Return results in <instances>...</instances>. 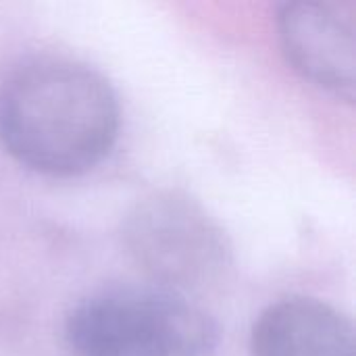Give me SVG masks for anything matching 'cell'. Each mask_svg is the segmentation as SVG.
Here are the masks:
<instances>
[{
    "label": "cell",
    "mask_w": 356,
    "mask_h": 356,
    "mask_svg": "<svg viewBox=\"0 0 356 356\" xmlns=\"http://www.w3.org/2000/svg\"><path fill=\"white\" fill-rule=\"evenodd\" d=\"M119 125L113 86L71 58L27 60L0 88V142L19 165L42 175L92 171L113 150Z\"/></svg>",
    "instance_id": "obj_1"
},
{
    "label": "cell",
    "mask_w": 356,
    "mask_h": 356,
    "mask_svg": "<svg viewBox=\"0 0 356 356\" xmlns=\"http://www.w3.org/2000/svg\"><path fill=\"white\" fill-rule=\"evenodd\" d=\"M65 340L77 356H215L219 327L184 294L108 286L71 307Z\"/></svg>",
    "instance_id": "obj_2"
},
{
    "label": "cell",
    "mask_w": 356,
    "mask_h": 356,
    "mask_svg": "<svg viewBox=\"0 0 356 356\" xmlns=\"http://www.w3.org/2000/svg\"><path fill=\"white\" fill-rule=\"evenodd\" d=\"M121 242L152 286L184 296L219 284L234 265L221 223L181 190H159L138 200L121 223Z\"/></svg>",
    "instance_id": "obj_3"
},
{
    "label": "cell",
    "mask_w": 356,
    "mask_h": 356,
    "mask_svg": "<svg viewBox=\"0 0 356 356\" xmlns=\"http://www.w3.org/2000/svg\"><path fill=\"white\" fill-rule=\"evenodd\" d=\"M277 38L288 63L313 86L355 100L356 6L338 0L286 2L277 10Z\"/></svg>",
    "instance_id": "obj_4"
},
{
    "label": "cell",
    "mask_w": 356,
    "mask_h": 356,
    "mask_svg": "<svg viewBox=\"0 0 356 356\" xmlns=\"http://www.w3.org/2000/svg\"><path fill=\"white\" fill-rule=\"evenodd\" d=\"M252 356H356L355 327L336 307L288 296L271 302L250 332Z\"/></svg>",
    "instance_id": "obj_5"
}]
</instances>
